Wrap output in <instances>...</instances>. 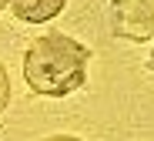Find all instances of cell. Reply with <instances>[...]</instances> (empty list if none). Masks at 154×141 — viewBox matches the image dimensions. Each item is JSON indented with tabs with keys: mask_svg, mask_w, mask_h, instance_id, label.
I'll return each mask as SVG.
<instances>
[{
	"mask_svg": "<svg viewBox=\"0 0 154 141\" xmlns=\"http://www.w3.org/2000/svg\"><path fill=\"white\" fill-rule=\"evenodd\" d=\"M4 7H7V0H0V10H4Z\"/></svg>",
	"mask_w": 154,
	"mask_h": 141,
	"instance_id": "cell-6",
	"label": "cell"
},
{
	"mask_svg": "<svg viewBox=\"0 0 154 141\" xmlns=\"http://www.w3.org/2000/svg\"><path fill=\"white\" fill-rule=\"evenodd\" d=\"M7 101H10V77H7V67L0 64V111L7 107Z\"/></svg>",
	"mask_w": 154,
	"mask_h": 141,
	"instance_id": "cell-4",
	"label": "cell"
},
{
	"mask_svg": "<svg viewBox=\"0 0 154 141\" xmlns=\"http://www.w3.org/2000/svg\"><path fill=\"white\" fill-rule=\"evenodd\" d=\"M91 50L67 34L50 30L37 37L23 54V77L34 94L44 98H67L84 88Z\"/></svg>",
	"mask_w": 154,
	"mask_h": 141,
	"instance_id": "cell-1",
	"label": "cell"
},
{
	"mask_svg": "<svg viewBox=\"0 0 154 141\" xmlns=\"http://www.w3.org/2000/svg\"><path fill=\"white\" fill-rule=\"evenodd\" d=\"M7 4L14 7L17 20H23V24H47L64 10L67 0H7Z\"/></svg>",
	"mask_w": 154,
	"mask_h": 141,
	"instance_id": "cell-3",
	"label": "cell"
},
{
	"mask_svg": "<svg viewBox=\"0 0 154 141\" xmlns=\"http://www.w3.org/2000/svg\"><path fill=\"white\" fill-rule=\"evenodd\" d=\"M111 30L131 44H154V0H111ZM147 64L154 67V50Z\"/></svg>",
	"mask_w": 154,
	"mask_h": 141,
	"instance_id": "cell-2",
	"label": "cell"
},
{
	"mask_svg": "<svg viewBox=\"0 0 154 141\" xmlns=\"http://www.w3.org/2000/svg\"><path fill=\"white\" fill-rule=\"evenodd\" d=\"M44 141H81V138H74V134H50V138H44Z\"/></svg>",
	"mask_w": 154,
	"mask_h": 141,
	"instance_id": "cell-5",
	"label": "cell"
}]
</instances>
